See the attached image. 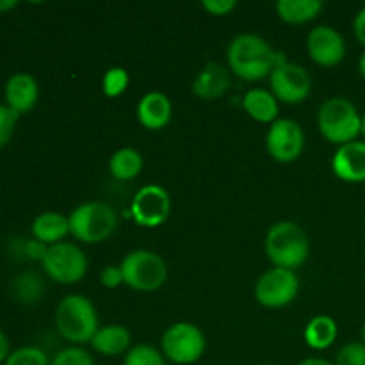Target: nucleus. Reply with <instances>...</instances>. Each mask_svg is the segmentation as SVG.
<instances>
[{
    "mask_svg": "<svg viewBox=\"0 0 365 365\" xmlns=\"http://www.w3.org/2000/svg\"><path fill=\"white\" fill-rule=\"evenodd\" d=\"M100 282L106 289H116L125 284L121 266H106L100 273Z\"/></svg>",
    "mask_w": 365,
    "mask_h": 365,
    "instance_id": "nucleus-31",
    "label": "nucleus"
},
{
    "mask_svg": "<svg viewBox=\"0 0 365 365\" xmlns=\"http://www.w3.org/2000/svg\"><path fill=\"white\" fill-rule=\"evenodd\" d=\"M130 331L121 324H107L102 327L89 344L96 353L103 356H120L127 355L130 349Z\"/></svg>",
    "mask_w": 365,
    "mask_h": 365,
    "instance_id": "nucleus-19",
    "label": "nucleus"
},
{
    "mask_svg": "<svg viewBox=\"0 0 365 365\" xmlns=\"http://www.w3.org/2000/svg\"><path fill=\"white\" fill-rule=\"evenodd\" d=\"M4 365H50V360L43 349L36 346H24L11 351Z\"/></svg>",
    "mask_w": 365,
    "mask_h": 365,
    "instance_id": "nucleus-26",
    "label": "nucleus"
},
{
    "mask_svg": "<svg viewBox=\"0 0 365 365\" xmlns=\"http://www.w3.org/2000/svg\"><path fill=\"white\" fill-rule=\"evenodd\" d=\"M164 359L177 365L198 362L207 348L203 331L192 323H175L164 331L160 341Z\"/></svg>",
    "mask_w": 365,
    "mask_h": 365,
    "instance_id": "nucleus-7",
    "label": "nucleus"
},
{
    "mask_svg": "<svg viewBox=\"0 0 365 365\" xmlns=\"http://www.w3.org/2000/svg\"><path fill=\"white\" fill-rule=\"evenodd\" d=\"M242 107L248 113L250 118H253L259 123H274L278 120V100L267 89H250L242 98Z\"/></svg>",
    "mask_w": 365,
    "mask_h": 365,
    "instance_id": "nucleus-20",
    "label": "nucleus"
},
{
    "mask_svg": "<svg viewBox=\"0 0 365 365\" xmlns=\"http://www.w3.org/2000/svg\"><path fill=\"white\" fill-rule=\"evenodd\" d=\"M353 32L360 45L365 46V6L356 13L355 20H353Z\"/></svg>",
    "mask_w": 365,
    "mask_h": 365,
    "instance_id": "nucleus-32",
    "label": "nucleus"
},
{
    "mask_svg": "<svg viewBox=\"0 0 365 365\" xmlns=\"http://www.w3.org/2000/svg\"><path fill=\"white\" fill-rule=\"evenodd\" d=\"M143 170V155L134 148H120L109 160V173L116 180L127 182L138 177Z\"/></svg>",
    "mask_w": 365,
    "mask_h": 365,
    "instance_id": "nucleus-23",
    "label": "nucleus"
},
{
    "mask_svg": "<svg viewBox=\"0 0 365 365\" xmlns=\"http://www.w3.org/2000/svg\"><path fill=\"white\" fill-rule=\"evenodd\" d=\"M362 342L365 344V323H364V328H362Z\"/></svg>",
    "mask_w": 365,
    "mask_h": 365,
    "instance_id": "nucleus-39",
    "label": "nucleus"
},
{
    "mask_svg": "<svg viewBox=\"0 0 365 365\" xmlns=\"http://www.w3.org/2000/svg\"><path fill=\"white\" fill-rule=\"evenodd\" d=\"M125 285L139 292H153L168 280V266L163 257L150 250H134L121 262Z\"/></svg>",
    "mask_w": 365,
    "mask_h": 365,
    "instance_id": "nucleus-6",
    "label": "nucleus"
},
{
    "mask_svg": "<svg viewBox=\"0 0 365 365\" xmlns=\"http://www.w3.org/2000/svg\"><path fill=\"white\" fill-rule=\"evenodd\" d=\"M359 70H360V75H362L364 81H365V52L362 53V57H360V61H359Z\"/></svg>",
    "mask_w": 365,
    "mask_h": 365,
    "instance_id": "nucleus-37",
    "label": "nucleus"
},
{
    "mask_svg": "<svg viewBox=\"0 0 365 365\" xmlns=\"http://www.w3.org/2000/svg\"><path fill=\"white\" fill-rule=\"evenodd\" d=\"M307 52L310 59L324 68L337 66L346 56V41L337 29L330 25H317L309 32Z\"/></svg>",
    "mask_w": 365,
    "mask_h": 365,
    "instance_id": "nucleus-13",
    "label": "nucleus"
},
{
    "mask_svg": "<svg viewBox=\"0 0 365 365\" xmlns=\"http://www.w3.org/2000/svg\"><path fill=\"white\" fill-rule=\"evenodd\" d=\"M335 177L349 184L365 182V143L353 141L339 146L331 159Z\"/></svg>",
    "mask_w": 365,
    "mask_h": 365,
    "instance_id": "nucleus-14",
    "label": "nucleus"
},
{
    "mask_svg": "<svg viewBox=\"0 0 365 365\" xmlns=\"http://www.w3.org/2000/svg\"><path fill=\"white\" fill-rule=\"evenodd\" d=\"M323 11L321 0H278L277 14L282 21L291 25H303L319 16Z\"/></svg>",
    "mask_w": 365,
    "mask_h": 365,
    "instance_id": "nucleus-21",
    "label": "nucleus"
},
{
    "mask_svg": "<svg viewBox=\"0 0 365 365\" xmlns=\"http://www.w3.org/2000/svg\"><path fill=\"white\" fill-rule=\"evenodd\" d=\"M317 127L328 143L342 146L356 141L362 127V116L351 100L334 96L321 106L317 113Z\"/></svg>",
    "mask_w": 365,
    "mask_h": 365,
    "instance_id": "nucleus-4",
    "label": "nucleus"
},
{
    "mask_svg": "<svg viewBox=\"0 0 365 365\" xmlns=\"http://www.w3.org/2000/svg\"><path fill=\"white\" fill-rule=\"evenodd\" d=\"M299 292V280L294 271L273 267L259 277L255 298L266 309H282L291 305Z\"/></svg>",
    "mask_w": 365,
    "mask_h": 365,
    "instance_id": "nucleus-9",
    "label": "nucleus"
},
{
    "mask_svg": "<svg viewBox=\"0 0 365 365\" xmlns=\"http://www.w3.org/2000/svg\"><path fill=\"white\" fill-rule=\"evenodd\" d=\"M123 365H168L159 349L150 344H138L128 349Z\"/></svg>",
    "mask_w": 365,
    "mask_h": 365,
    "instance_id": "nucleus-24",
    "label": "nucleus"
},
{
    "mask_svg": "<svg viewBox=\"0 0 365 365\" xmlns=\"http://www.w3.org/2000/svg\"><path fill=\"white\" fill-rule=\"evenodd\" d=\"M18 118H20V114L14 113L6 103H0V148H4L13 138Z\"/></svg>",
    "mask_w": 365,
    "mask_h": 365,
    "instance_id": "nucleus-29",
    "label": "nucleus"
},
{
    "mask_svg": "<svg viewBox=\"0 0 365 365\" xmlns=\"http://www.w3.org/2000/svg\"><path fill=\"white\" fill-rule=\"evenodd\" d=\"M130 214L139 227L157 228L171 214L170 192L157 184H148L135 192L130 203Z\"/></svg>",
    "mask_w": 365,
    "mask_h": 365,
    "instance_id": "nucleus-11",
    "label": "nucleus"
},
{
    "mask_svg": "<svg viewBox=\"0 0 365 365\" xmlns=\"http://www.w3.org/2000/svg\"><path fill=\"white\" fill-rule=\"evenodd\" d=\"M232 88L230 70L220 63H207L192 82V93L200 100L214 102L220 100Z\"/></svg>",
    "mask_w": 365,
    "mask_h": 365,
    "instance_id": "nucleus-15",
    "label": "nucleus"
},
{
    "mask_svg": "<svg viewBox=\"0 0 365 365\" xmlns=\"http://www.w3.org/2000/svg\"><path fill=\"white\" fill-rule=\"evenodd\" d=\"M228 68L246 82H257L271 77L278 64L285 63V56L274 52L269 43L257 34H239L227 48Z\"/></svg>",
    "mask_w": 365,
    "mask_h": 365,
    "instance_id": "nucleus-1",
    "label": "nucleus"
},
{
    "mask_svg": "<svg viewBox=\"0 0 365 365\" xmlns=\"http://www.w3.org/2000/svg\"><path fill=\"white\" fill-rule=\"evenodd\" d=\"M173 107L164 93H146L138 103V120L146 130H163L171 121Z\"/></svg>",
    "mask_w": 365,
    "mask_h": 365,
    "instance_id": "nucleus-17",
    "label": "nucleus"
},
{
    "mask_svg": "<svg viewBox=\"0 0 365 365\" xmlns=\"http://www.w3.org/2000/svg\"><path fill=\"white\" fill-rule=\"evenodd\" d=\"M70 234L84 245H98L107 241L118 227V216L110 205L103 202H86L71 210Z\"/></svg>",
    "mask_w": 365,
    "mask_h": 365,
    "instance_id": "nucleus-5",
    "label": "nucleus"
},
{
    "mask_svg": "<svg viewBox=\"0 0 365 365\" xmlns=\"http://www.w3.org/2000/svg\"><path fill=\"white\" fill-rule=\"evenodd\" d=\"M360 134L365 138V113L362 114V127H360Z\"/></svg>",
    "mask_w": 365,
    "mask_h": 365,
    "instance_id": "nucleus-38",
    "label": "nucleus"
},
{
    "mask_svg": "<svg viewBox=\"0 0 365 365\" xmlns=\"http://www.w3.org/2000/svg\"><path fill=\"white\" fill-rule=\"evenodd\" d=\"M46 248H48V246L43 245V242L36 241V239H31V241H27V245H25V253H27V257H31V259L43 260V257H45L46 253Z\"/></svg>",
    "mask_w": 365,
    "mask_h": 365,
    "instance_id": "nucleus-33",
    "label": "nucleus"
},
{
    "mask_svg": "<svg viewBox=\"0 0 365 365\" xmlns=\"http://www.w3.org/2000/svg\"><path fill=\"white\" fill-rule=\"evenodd\" d=\"M6 106L11 107L14 113L25 114L34 109L39 98V86L32 75L29 73H14L7 78L6 88Z\"/></svg>",
    "mask_w": 365,
    "mask_h": 365,
    "instance_id": "nucleus-16",
    "label": "nucleus"
},
{
    "mask_svg": "<svg viewBox=\"0 0 365 365\" xmlns=\"http://www.w3.org/2000/svg\"><path fill=\"white\" fill-rule=\"evenodd\" d=\"M45 273L61 285L81 282L88 273V257L73 242H57L46 248L41 260Z\"/></svg>",
    "mask_w": 365,
    "mask_h": 365,
    "instance_id": "nucleus-8",
    "label": "nucleus"
},
{
    "mask_svg": "<svg viewBox=\"0 0 365 365\" xmlns=\"http://www.w3.org/2000/svg\"><path fill=\"white\" fill-rule=\"evenodd\" d=\"M202 7L212 16H228L237 7L235 0H203Z\"/></svg>",
    "mask_w": 365,
    "mask_h": 365,
    "instance_id": "nucleus-30",
    "label": "nucleus"
},
{
    "mask_svg": "<svg viewBox=\"0 0 365 365\" xmlns=\"http://www.w3.org/2000/svg\"><path fill=\"white\" fill-rule=\"evenodd\" d=\"M269 82L274 98L289 106L305 102L312 91V78L309 71L299 64L287 63V61L274 68Z\"/></svg>",
    "mask_w": 365,
    "mask_h": 365,
    "instance_id": "nucleus-12",
    "label": "nucleus"
},
{
    "mask_svg": "<svg viewBox=\"0 0 365 365\" xmlns=\"http://www.w3.org/2000/svg\"><path fill=\"white\" fill-rule=\"evenodd\" d=\"M18 6L16 0H0V14L7 13V11L14 9Z\"/></svg>",
    "mask_w": 365,
    "mask_h": 365,
    "instance_id": "nucleus-36",
    "label": "nucleus"
},
{
    "mask_svg": "<svg viewBox=\"0 0 365 365\" xmlns=\"http://www.w3.org/2000/svg\"><path fill=\"white\" fill-rule=\"evenodd\" d=\"M128 71L121 66L109 68L102 78V89L103 95L109 98H116V96L123 95L125 89L128 88Z\"/></svg>",
    "mask_w": 365,
    "mask_h": 365,
    "instance_id": "nucleus-25",
    "label": "nucleus"
},
{
    "mask_svg": "<svg viewBox=\"0 0 365 365\" xmlns=\"http://www.w3.org/2000/svg\"><path fill=\"white\" fill-rule=\"evenodd\" d=\"M298 365H335V364L327 359H319V356H310V359L302 360Z\"/></svg>",
    "mask_w": 365,
    "mask_h": 365,
    "instance_id": "nucleus-35",
    "label": "nucleus"
},
{
    "mask_svg": "<svg viewBox=\"0 0 365 365\" xmlns=\"http://www.w3.org/2000/svg\"><path fill=\"white\" fill-rule=\"evenodd\" d=\"M50 365H95V360L81 346H70L57 353Z\"/></svg>",
    "mask_w": 365,
    "mask_h": 365,
    "instance_id": "nucleus-27",
    "label": "nucleus"
},
{
    "mask_svg": "<svg viewBox=\"0 0 365 365\" xmlns=\"http://www.w3.org/2000/svg\"><path fill=\"white\" fill-rule=\"evenodd\" d=\"M266 255L274 267L298 269L310 255V239L294 221H278L267 230Z\"/></svg>",
    "mask_w": 365,
    "mask_h": 365,
    "instance_id": "nucleus-2",
    "label": "nucleus"
},
{
    "mask_svg": "<svg viewBox=\"0 0 365 365\" xmlns=\"http://www.w3.org/2000/svg\"><path fill=\"white\" fill-rule=\"evenodd\" d=\"M11 355V349H9V339L7 335L0 330V364H4L7 360V356Z\"/></svg>",
    "mask_w": 365,
    "mask_h": 365,
    "instance_id": "nucleus-34",
    "label": "nucleus"
},
{
    "mask_svg": "<svg viewBox=\"0 0 365 365\" xmlns=\"http://www.w3.org/2000/svg\"><path fill=\"white\" fill-rule=\"evenodd\" d=\"M32 237L36 241L43 242L46 246L57 245V242H63L64 237L70 234V220L68 216L61 212H53V210H48V212H43L32 221Z\"/></svg>",
    "mask_w": 365,
    "mask_h": 365,
    "instance_id": "nucleus-18",
    "label": "nucleus"
},
{
    "mask_svg": "<svg viewBox=\"0 0 365 365\" xmlns=\"http://www.w3.org/2000/svg\"><path fill=\"white\" fill-rule=\"evenodd\" d=\"M335 365H365L364 342H348L342 346L335 356Z\"/></svg>",
    "mask_w": 365,
    "mask_h": 365,
    "instance_id": "nucleus-28",
    "label": "nucleus"
},
{
    "mask_svg": "<svg viewBox=\"0 0 365 365\" xmlns=\"http://www.w3.org/2000/svg\"><path fill=\"white\" fill-rule=\"evenodd\" d=\"M56 327L64 341L75 346L91 342L98 327V314L91 299L82 294L64 296L56 309Z\"/></svg>",
    "mask_w": 365,
    "mask_h": 365,
    "instance_id": "nucleus-3",
    "label": "nucleus"
},
{
    "mask_svg": "<svg viewBox=\"0 0 365 365\" xmlns=\"http://www.w3.org/2000/svg\"><path fill=\"white\" fill-rule=\"evenodd\" d=\"M305 342L316 351L330 348L337 339V323L330 316H316L305 328Z\"/></svg>",
    "mask_w": 365,
    "mask_h": 365,
    "instance_id": "nucleus-22",
    "label": "nucleus"
},
{
    "mask_svg": "<svg viewBox=\"0 0 365 365\" xmlns=\"http://www.w3.org/2000/svg\"><path fill=\"white\" fill-rule=\"evenodd\" d=\"M266 146L269 155L277 163H294L302 157L305 148V134L302 125L289 118H278L267 130Z\"/></svg>",
    "mask_w": 365,
    "mask_h": 365,
    "instance_id": "nucleus-10",
    "label": "nucleus"
}]
</instances>
